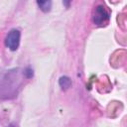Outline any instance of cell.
<instances>
[{"instance_id":"277c9868","label":"cell","mask_w":127,"mask_h":127,"mask_svg":"<svg viewBox=\"0 0 127 127\" xmlns=\"http://www.w3.org/2000/svg\"><path fill=\"white\" fill-rule=\"evenodd\" d=\"M71 83H72L71 82V79L68 76H65V75L60 77V79H59V84H60V86L62 87L63 90L68 89L71 86Z\"/></svg>"},{"instance_id":"6da1fadb","label":"cell","mask_w":127,"mask_h":127,"mask_svg":"<svg viewBox=\"0 0 127 127\" xmlns=\"http://www.w3.org/2000/svg\"><path fill=\"white\" fill-rule=\"evenodd\" d=\"M26 78L24 69L13 68L0 75V99H11L17 96L22 85V79Z\"/></svg>"},{"instance_id":"3957f363","label":"cell","mask_w":127,"mask_h":127,"mask_svg":"<svg viewBox=\"0 0 127 127\" xmlns=\"http://www.w3.org/2000/svg\"><path fill=\"white\" fill-rule=\"evenodd\" d=\"M20 38H21V32L18 29H12L11 31L8 32L5 38V46L13 52L16 51L20 45Z\"/></svg>"},{"instance_id":"7a4b0ae2","label":"cell","mask_w":127,"mask_h":127,"mask_svg":"<svg viewBox=\"0 0 127 127\" xmlns=\"http://www.w3.org/2000/svg\"><path fill=\"white\" fill-rule=\"evenodd\" d=\"M109 19H110V12L108 11L106 6H104L103 4H99L94 8L92 14V21L95 25L103 26L108 23Z\"/></svg>"},{"instance_id":"8992f818","label":"cell","mask_w":127,"mask_h":127,"mask_svg":"<svg viewBox=\"0 0 127 127\" xmlns=\"http://www.w3.org/2000/svg\"><path fill=\"white\" fill-rule=\"evenodd\" d=\"M9 127H13V124H11V125H10V126H9Z\"/></svg>"},{"instance_id":"5b68a950","label":"cell","mask_w":127,"mask_h":127,"mask_svg":"<svg viewBox=\"0 0 127 127\" xmlns=\"http://www.w3.org/2000/svg\"><path fill=\"white\" fill-rule=\"evenodd\" d=\"M37 4L43 12H49L52 8V2L51 1H37Z\"/></svg>"}]
</instances>
